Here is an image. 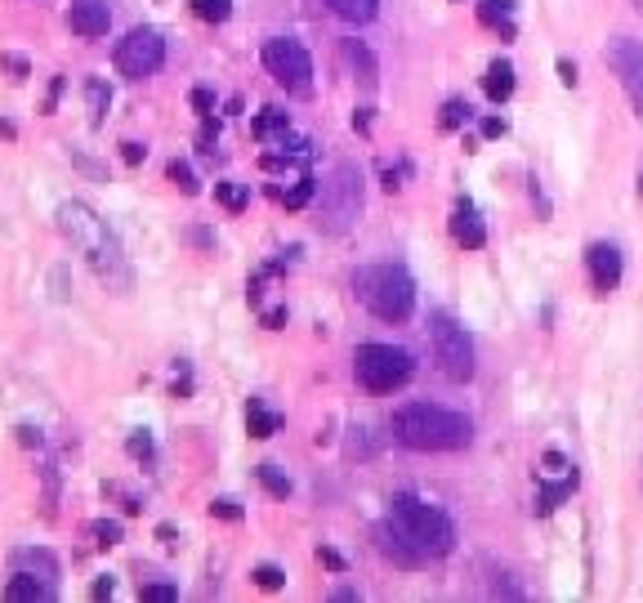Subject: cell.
Masks as SVG:
<instances>
[{
  "mask_svg": "<svg viewBox=\"0 0 643 603\" xmlns=\"http://www.w3.org/2000/svg\"><path fill=\"white\" fill-rule=\"evenodd\" d=\"M469 121V103L465 99H447L443 103V117H438V126L443 130H460Z\"/></svg>",
  "mask_w": 643,
  "mask_h": 603,
  "instance_id": "cell-26",
  "label": "cell"
},
{
  "mask_svg": "<svg viewBox=\"0 0 643 603\" xmlns=\"http://www.w3.org/2000/svg\"><path fill=\"white\" fill-rule=\"evenodd\" d=\"M121 157H126V166H139V161L148 157V148H139V143H121Z\"/></svg>",
  "mask_w": 643,
  "mask_h": 603,
  "instance_id": "cell-34",
  "label": "cell"
},
{
  "mask_svg": "<svg viewBox=\"0 0 643 603\" xmlns=\"http://www.w3.org/2000/svg\"><path fill=\"white\" fill-rule=\"evenodd\" d=\"M282 322H286V309H268V313H264V327H273V331H277Z\"/></svg>",
  "mask_w": 643,
  "mask_h": 603,
  "instance_id": "cell-40",
  "label": "cell"
},
{
  "mask_svg": "<svg viewBox=\"0 0 643 603\" xmlns=\"http://www.w3.org/2000/svg\"><path fill=\"white\" fill-rule=\"evenodd\" d=\"M608 67L621 76V90H626V99L635 103V112L643 117V45L635 36L608 41Z\"/></svg>",
  "mask_w": 643,
  "mask_h": 603,
  "instance_id": "cell-10",
  "label": "cell"
},
{
  "mask_svg": "<svg viewBox=\"0 0 643 603\" xmlns=\"http://www.w3.org/2000/svg\"><path fill=\"white\" fill-rule=\"evenodd\" d=\"M193 108L201 112V117H215V94H210L206 85H197L193 90Z\"/></svg>",
  "mask_w": 643,
  "mask_h": 603,
  "instance_id": "cell-30",
  "label": "cell"
},
{
  "mask_svg": "<svg viewBox=\"0 0 643 603\" xmlns=\"http://www.w3.org/2000/svg\"><path fill=\"white\" fill-rule=\"evenodd\" d=\"M286 130H291V117H286L282 108H264L255 117V139L273 143V139H286Z\"/></svg>",
  "mask_w": 643,
  "mask_h": 603,
  "instance_id": "cell-20",
  "label": "cell"
},
{
  "mask_svg": "<svg viewBox=\"0 0 643 603\" xmlns=\"http://www.w3.org/2000/svg\"><path fill=\"white\" fill-rule=\"evenodd\" d=\"M188 5H193V14L201 23H224L233 14V0H188Z\"/></svg>",
  "mask_w": 643,
  "mask_h": 603,
  "instance_id": "cell-23",
  "label": "cell"
},
{
  "mask_svg": "<svg viewBox=\"0 0 643 603\" xmlns=\"http://www.w3.org/2000/svg\"><path fill=\"white\" fill-rule=\"evenodd\" d=\"M215 197L224 201L228 210H246V201H251V193H246V184H233V179H224V184H215Z\"/></svg>",
  "mask_w": 643,
  "mask_h": 603,
  "instance_id": "cell-25",
  "label": "cell"
},
{
  "mask_svg": "<svg viewBox=\"0 0 643 603\" xmlns=\"http://www.w3.org/2000/svg\"><path fill=\"white\" fill-rule=\"evenodd\" d=\"M331 14H340V18H349V23H371L376 18V9H380V0H322Z\"/></svg>",
  "mask_w": 643,
  "mask_h": 603,
  "instance_id": "cell-21",
  "label": "cell"
},
{
  "mask_svg": "<svg viewBox=\"0 0 643 603\" xmlns=\"http://www.w3.org/2000/svg\"><path fill=\"white\" fill-rule=\"evenodd\" d=\"M514 0H483V5H478V23L483 27H501L505 36H514Z\"/></svg>",
  "mask_w": 643,
  "mask_h": 603,
  "instance_id": "cell-19",
  "label": "cell"
},
{
  "mask_svg": "<svg viewBox=\"0 0 643 603\" xmlns=\"http://www.w3.org/2000/svg\"><path fill=\"white\" fill-rule=\"evenodd\" d=\"M358 300L376 313L380 322H407L416 309V282L407 277V268L398 264H376L358 273Z\"/></svg>",
  "mask_w": 643,
  "mask_h": 603,
  "instance_id": "cell-4",
  "label": "cell"
},
{
  "mask_svg": "<svg viewBox=\"0 0 643 603\" xmlns=\"http://www.w3.org/2000/svg\"><path fill=\"white\" fill-rule=\"evenodd\" d=\"M376 536H380V550H385L389 559L398 563V568H420V563H425V554H420L416 545L407 541V532H402L393 519H389V523H380Z\"/></svg>",
  "mask_w": 643,
  "mask_h": 603,
  "instance_id": "cell-13",
  "label": "cell"
},
{
  "mask_svg": "<svg viewBox=\"0 0 643 603\" xmlns=\"http://www.w3.org/2000/svg\"><path fill=\"white\" fill-rule=\"evenodd\" d=\"M210 514H215V519L237 523V519H242V505H237V501H215V505H210Z\"/></svg>",
  "mask_w": 643,
  "mask_h": 603,
  "instance_id": "cell-32",
  "label": "cell"
},
{
  "mask_svg": "<svg viewBox=\"0 0 643 603\" xmlns=\"http://www.w3.org/2000/svg\"><path fill=\"white\" fill-rule=\"evenodd\" d=\"M429 335H434V353H438L443 376L456 380V385L474 380V344H469L465 327H460L451 313H434V318H429Z\"/></svg>",
  "mask_w": 643,
  "mask_h": 603,
  "instance_id": "cell-6",
  "label": "cell"
},
{
  "mask_svg": "<svg viewBox=\"0 0 643 603\" xmlns=\"http://www.w3.org/2000/svg\"><path fill=\"white\" fill-rule=\"evenodd\" d=\"M353 371H358L362 389H371V394H393V389H402L411 380L416 362H411V353L398 349V344H358Z\"/></svg>",
  "mask_w": 643,
  "mask_h": 603,
  "instance_id": "cell-5",
  "label": "cell"
},
{
  "mask_svg": "<svg viewBox=\"0 0 643 603\" xmlns=\"http://www.w3.org/2000/svg\"><path fill=\"white\" fill-rule=\"evenodd\" d=\"M340 54H344V63H349L353 72L362 76V85H376V81H380V63H376V54H371L362 41H340Z\"/></svg>",
  "mask_w": 643,
  "mask_h": 603,
  "instance_id": "cell-16",
  "label": "cell"
},
{
  "mask_svg": "<svg viewBox=\"0 0 643 603\" xmlns=\"http://www.w3.org/2000/svg\"><path fill=\"white\" fill-rule=\"evenodd\" d=\"M112 590H117V581H112V577L94 581V599H112Z\"/></svg>",
  "mask_w": 643,
  "mask_h": 603,
  "instance_id": "cell-39",
  "label": "cell"
},
{
  "mask_svg": "<svg viewBox=\"0 0 643 603\" xmlns=\"http://www.w3.org/2000/svg\"><path fill=\"white\" fill-rule=\"evenodd\" d=\"M639 197H643V179H639Z\"/></svg>",
  "mask_w": 643,
  "mask_h": 603,
  "instance_id": "cell-42",
  "label": "cell"
},
{
  "mask_svg": "<svg viewBox=\"0 0 643 603\" xmlns=\"http://www.w3.org/2000/svg\"><path fill=\"white\" fill-rule=\"evenodd\" d=\"M0 67H9L14 76H27V63L18 59V54H5V59H0Z\"/></svg>",
  "mask_w": 643,
  "mask_h": 603,
  "instance_id": "cell-38",
  "label": "cell"
},
{
  "mask_svg": "<svg viewBox=\"0 0 643 603\" xmlns=\"http://www.w3.org/2000/svg\"><path fill=\"white\" fill-rule=\"evenodd\" d=\"M358 210H362V175H358V166L340 161L335 175L326 179V188H322V219L331 233H344V228L358 219Z\"/></svg>",
  "mask_w": 643,
  "mask_h": 603,
  "instance_id": "cell-8",
  "label": "cell"
},
{
  "mask_svg": "<svg viewBox=\"0 0 643 603\" xmlns=\"http://www.w3.org/2000/svg\"><path fill=\"white\" fill-rule=\"evenodd\" d=\"M393 438L411 452H460L474 443V425L469 416L434 407V402H407L393 411Z\"/></svg>",
  "mask_w": 643,
  "mask_h": 603,
  "instance_id": "cell-1",
  "label": "cell"
},
{
  "mask_svg": "<svg viewBox=\"0 0 643 603\" xmlns=\"http://www.w3.org/2000/svg\"><path fill=\"white\" fill-rule=\"evenodd\" d=\"M389 519L407 532V541L416 545L425 559H447V554L456 550V523H451L438 505H429L425 496L398 492L389 501Z\"/></svg>",
  "mask_w": 643,
  "mask_h": 603,
  "instance_id": "cell-3",
  "label": "cell"
},
{
  "mask_svg": "<svg viewBox=\"0 0 643 603\" xmlns=\"http://www.w3.org/2000/svg\"><path fill=\"white\" fill-rule=\"evenodd\" d=\"M585 268H590V282L594 291H617L621 286V273H626V264H621V251L612 242H594L590 251H585Z\"/></svg>",
  "mask_w": 643,
  "mask_h": 603,
  "instance_id": "cell-11",
  "label": "cell"
},
{
  "mask_svg": "<svg viewBox=\"0 0 643 603\" xmlns=\"http://www.w3.org/2000/svg\"><path fill=\"white\" fill-rule=\"evenodd\" d=\"M318 559L326 563V568H335V572H344V559H340V554H335V550H326V545H322V550H318Z\"/></svg>",
  "mask_w": 643,
  "mask_h": 603,
  "instance_id": "cell-37",
  "label": "cell"
},
{
  "mask_svg": "<svg viewBox=\"0 0 643 603\" xmlns=\"http://www.w3.org/2000/svg\"><path fill=\"white\" fill-rule=\"evenodd\" d=\"M54 595H59V590H54L45 577H36V572H14V577L5 581L9 603H50Z\"/></svg>",
  "mask_w": 643,
  "mask_h": 603,
  "instance_id": "cell-15",
  "label": "cell"
},
{
  "mask_svg": "<svg viewBox=\"0 0 643 603\" xmlns=\"http://www.w3.org/2000/svg\"><path fill=\"white\" fill-rule=\"evenodd\" d=\"M112 63H117L121 76L143 81V76L161 72V63H166V41H161V32H152V27H134V32H126V41H117Z\"/></svg>",
  "mask_w": 643,
  "mask_h": 603,
  "instance_id": "cell-9",
  "label": "cell"
},
{
  "mask_svg": "<svg viewBox=\"0 0 643 603\" xmlns=\"http://www.w3.org/2000/svg\"><path fill=\"white\" fill-rule=\"evenodd\" d=\"M90 532L99 536V545H117L121 541V523H108V519H99Z\"/></svg>",
  "mask_w": 643,
  "mask_h": 603,
  "instance_id": "cell-28",
  "label": "cell"
},
{
  "mask_svg": "<svg viewBox=\"0 0 643 603\" xmlns=\"http://www.w3.org/2000/svg\"><path fill=\"white\" fill-rule=\"evenodd\" d=\"M59 228H63L67 242H72L76 251L94 264V273H99L103 282L130 286V273H126V264H121V246H117V237H112L108 219H99L85 201H63L59 206Z\"/></svg>",
  "mask_w": 643,
  "mask_h": 603,
  "instance_id": "cell-2",
  "label": "cell"
},
{
  "mask_svg": "<svg viewBox=\"0 0 643 603\" xmlns=\"http://www.w3.org/2000/svg\"><path fill=\"white\" fill-rule=\"evenodd\" d=\"M255 478L268 487V496H277V501H286V496H291V478H286L277 465H255Z\"/></svg>",
  "mask_w": 643,
  "mask_h": 603,
  "instance_id": "cell-22",
  "label": "cell"
},
{
  "mask_svg": "<svg viewBox=\"0 0 643 603\" xmlns=\"http://www.w3.org/2000/svg\"><path fill=\"white\" fill-rule=\"evenodd\" d=\"M67 27H72L76 36H85V41H99V36H108V27H112V9L103 5V0H72Z\"/></svg>",
  "mask_w": 643,
  "mask_h": 603,
  "instance_id": "cell-12",
  "label": "cell"
},
{
  "mask_svg": "<svg viewBox=\"0 0 643 603\" xmlns=\"http://www.w3.org/2000/svg\"><path fill=\"white\" fill-rule=\"evenodd\" d=\"M264 67H268V76H273L282 90H291V94H309L313 90V59H309V50H304L300 41H291V36H273V41H264Z\"/></svg>",
  "mask_w": 643,
  "mask_h": 603,
  "instance_id": "cell-7",
  "label": "cell"
},
{
  "mask_svg": "<svg viewBox=\"0 0 643 603\" xmlns=\"http://www.w3.org/2000/svg\"><path fill=\"white\" fill-rule=\"evenodd\" d=\"M483 134H487V139H501V134H505V121H501V117H487V121H483Z\"/></svg>",
  "mask_w": 643,
  "mask_h": 603,
  "instance_id": "cell-36",
  "label": "cell"
},
{
  "mask_svg": "<svg viewBox=\"0 0 643 603\" xmlns=\"http://www.w3.org/2000/svg\"><path fill=\"white\" fill-rule=\"evenodd\" d=\"M108 99H112V94L103 90L99 81H90V108H94V126H99V121H103V103H108Z\"/></svg>",
  "mask_w": 643,
  "mask_h": 603,
  "instance_id": "cell-31",
  "label": "cell"
},
{
  "mask_svg": "<svg viewBox=\"0 0 643 603\" xmlns=\"http://www.w3.org/2000/svg\"><path fill=\"white\" fill-rule=\"evenodd\" d=\"M179 590L175 586H143V603H175Z\"/></svg>",
  "mask_w": 643,
  "mask_h": 603,
  "instance_id": "cell-29",
  "label": "cell"
},
{
  "mask_svg": "<svg viewBox=\"0 0 643 603\" xmlns=\"http://www.w3.org/2000/svg\"><path fill=\"white\" fill-rule=\"evenodd\" d=\"M251 577H255V586H259V590H282V586H286V572L277 568V563H259Z\"/></svg>",
  "mask_w": 643,
  "mask_h": 603,
  "instance_id": "cell-27",
  "label": "cell"
},
{
  "mask_svg": "<svg viewBox=\"0 0 643 603\" xmlns=\"http://www.w3.org/2000/svg\"><path fill=\"white\" fill-rule=\"evenodd\" d=\"M559 76H563V85H577V63H572V59H559Z\"/></svg>",
  "mask_w": 643,
  "mask_h": 603,
  "instance_id": "cell-35",
  "label": "cell"
},
{
  "mask_svg": "<svg viewBox=\"0 0 643 603\" xmlns=\"http://www.w3.org/2000/svg\"><path fill=\"white\" fill-rule=\"evenodd\" d=\"M166 175H170V184H175L179 188V193H188V197H197L201 193V184H197V175H193V170H188V161H170V166H166Z\"/></svg>",
  "mask_w": 643,
  "mask_h": 603,
  "instance_id": "cell-24",
  "label": "cell"
},
{
  "mask_svg": "<svg viewBox=\"0 0 643 603\" xmlns=\"http://www.w3.org/2000/svg\"><path fill=\"white\" fill-rule=\"evenodd\" d=\"M451 237H456L465 251H478V246L487 242V228H483V219H478L474 201H456V210H451Z\"/></svg>",
  "mask_w": 643,
  "mask_h": 603,
  "instance_id": "cell-14",
  "label": "cell"
},
{
  "mask_svg": "<svg viewBox=\"0 0 643 603\" xmlns=\"http://www.w3.org/2000/svg\"><path fill=\"white\" fill-rule=\"evenodd\" d=\"M483 94L492 103H505L514 94V63H505V59H496L492 67H487V76H483Z\"/></svg>",
  "mask_w": 643,
  "mask_h": 603,
  "instance_id": "cell-17",
  "label": "cell"
},
{
  "mask_svg": "<svg viewBox=\"0 0 643 603\" xmlns=\"http://www.w3.org/2000/svg\"><path fill=\"white\" fill-rule=\"evenodd\" d=\"M635 9H643V0H635Z\"/></svg>",
  "mask_w": 643,
  "mask_h": 603,
  "instance_id": "cell-43",
  "label": "cell"
},
{
  "mask_svg": "<svg viewBox=\"0 0 643 603\" xmlns=\"http://www.w3.org/2000/svg\"><path fill=\"white\" fill-rule=\"evenodd\" d=\"M157 536H161V541H166V545H179V541H175V536H179V532H175V528H170V523H161V528H157Z\"/></svg>",
  "mask_w": 643,
  "mask_h": 603,
  "instance_id": "cell-41",
  "label": "cell"
},
{
  "mask_svg": "<svg viewBox=\"0 0 643 603\" xmlns=\"http://www.w3.org/2000/svg\"><path fill=\"white\" fill-rule=\"evenodd\" d=\"M246 429H251V438H273L277 429H282V416L268 411L259 398H251V407H246Z\"/></svg>",
  "mask_w": 643,
  "mask_h": 603,
  "instance_id": "cell-18",
  "label": "cell"
},
{
  "mask_svg": "<svg viewBox=\"0 0 643 603\" xmlns=\"http://www.w3.org/2000/svg\"><path fill=\"white\" fill-rule=\"evenodd\" d=\"M130 456H143V461L152 456V438L143 434V429H139V434H130Z\"/></svg>",
  "mask_w": 643,
  "mask_h": 603,
  "instance_id": "cell-33",
  "label": "cell"
}]
</instances>
